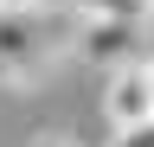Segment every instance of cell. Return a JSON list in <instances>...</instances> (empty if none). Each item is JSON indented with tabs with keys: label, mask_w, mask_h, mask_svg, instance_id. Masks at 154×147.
Instances as JSON below:
<instances>
[{
	"label": "cell",
	"mask_w": 154,
	"mask_h": 147,
	"mask_svg": "<svg viewBox=\"0 0 154 147\" xmlns=\"http://www.w3.org/2000/svg\"><path fill=\"white\" fill-rule=\"evenodd\" d=\"M77 58H90V64H128V58H141V19H77V39H71Z\"/></svg>",
	"instance_id": "3957f363"
},
{
	"label": "cell",
	"mask_w": 154,
	"mask_h": 147,
	"mask_svg": "<svg viewBox=\"0 0 154 147\" xmlns=\"http://www.w3.org/2000/svg\"><path fill=\"white\" fill-rule=\"evenodd\" d=\"M141 26H154V0H141Z\"/></svg>",
	"instance_id": "5b68a950"
},
{
	"label": "cell",
	"mask_w": 154,
	"mask_h": 147,
	"mask_svg": "<svg viewBox=\"0 0 154 147\" xmlns=\"http://www.w3.org/2000/svg\"><path fill=\"white\" fill-rule=\"evenodd\" d=\"M103 115H109V128L154 122V51L116 64L109 77H103Z\"/></svg>",
	"instance_id": "7a4b0ae2"
},
{
	"label": "cell",
	"mask_w": 154,
	"mask_h": 147,
	"mask_svg": "<svg viewBox=\"0 0 154 147\" xmlns=\"http://www.w3.org/2000/svg\"><path fill=\"white\" fill-rule=\"evenodd\" d=\"M109 147H154V122H135V128H116Z\"/></svg>",
	"instance_id": "277c9868"
},
{
	"label": "cell",
	"mask_w": 154,
	"mask_h": 147,
	"mask_svg": "<svg viewBox=\"0 0 154 147\" xmlns=\"http://www.w3.org/2000/svg\"><path fill=\"white\" fill-rule=\"evenodd\" d=\"M51 26L38 7H0V83H32L51 58Z\"/></svg>",
	"instance_id": "6da1fadb"
},
{
	"label": "cell",
	"mask_w": 154,
	"mask_h": 147,
	"mask_svg": "<svg viewBox=\"0 0 154 147\" xmlns=\"http://www.w3.org/2000/svg\"><path fill=\"white\" fill-rule=\"evenodd\" d=\"M38 147H77V141H64V134H51V141H38Z\"/></svg>",
	"instance_id": "8992f818"
}]
</instances>
